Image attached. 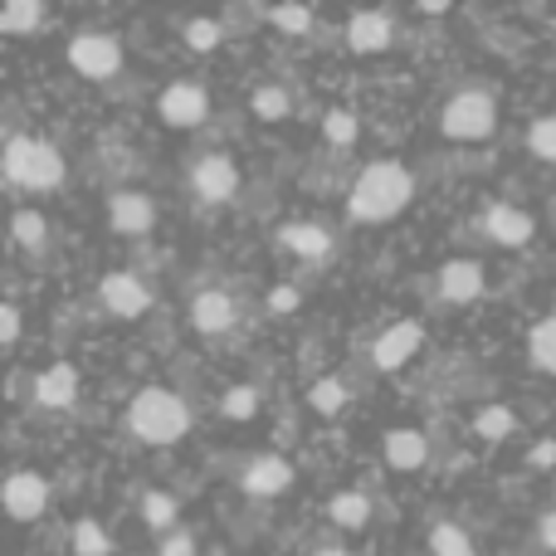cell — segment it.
<instances>
[{"label":"cell","mask_w":556,"mask_h":556,"mask_svg":"<svg viewBox=\"0 0 556 556\" xmlns=\"http://www.w3.org/2000/svg\"><path fill=\"white\" fill-rule=\"evenodd\" d=\"M415 195V176L401 162H371L356 176L352 195H346V215L362 225H381L391 215H401Z\"/></svg>","instance_id":"6da1fadb"},{"label":"cell","mask_w":556,"mask_h":556,"mask_svg":"<svg viewBox=\"0 0 556 556\" xmlns=\"http://www.w3.org/2000/svg\"><path fill=\"white\" fill-rule=\"evenodd\" d=\"M10 230H15V244H25V250H45V215L39 211H15V220H10Z\"/></svg>","instance_id":"f1b7e54d"},{"label":"cell","mask_w":556,"mask_h":556,"mask_svg":"<svg viewBox=\"0 0 556 556\" xmlns=\"http://www.w3.org/2000/svg\"><path fill=\"white\" fill-rule=\"evenodd\" d=\"M108 225L117 235H147L156 225V205L142 191H113L108 195Z\"/></svg>","instance_id":"4fadbf2b"},{"label":"cell","mask_w":556,"mask_h":556,"mask_svg":"<svg viewBox=\"0 0 556 556\" xmlns=\"http://www.w3.org/2000/svg\"><path fill=\"white\" fill-rule=\"evenodd\" d=\"M35 401L45 405V410H68V405L78 401V371L68 362H54L49 371L35 376Z\"/></svg>","instance_id":"2e32d148"},{"label":"cell","mask_w":556,"mask_h":556,"mask_svg":"<svg viewBox=\"0 0 556 556\" xmlns=\"http://www.w3.org/2000/svg\"><path fill=\"white\" fill-rule=\"evenodd\" d=\"M440 127L454 142H483V137H493V127H498V103H493L483 88H464V93H454L450 103H444Z\"/></svg>","instance_id":"277c9868"},{"label":"cell","mask_w":556,"mask_h":556,"mask_svg":"<svg viewBox=\"0 0 556 556\" xmlns=\"http://www.w3.org/2000/svg\"><path fill=\"white\" fill-rule=\"evenodd\" d=\"M156 556H195V538H191V532H172Z\"/></svg>","instance_id":"8d00e7d4"},{"label":"cell","mask_w":556,"mask_h":556,"mask_svg":"<svg viewBox=\"0 0 556 556\" xmlns=\"http://www.w3.org/2000/svg\"><path fill=\"white\" fill-rule=\"evenodd\" d=\"M528 352H532V366H538V371L556 376V313H552V317H542V323H532V332H528Z\"/></svg>","instance_id":"ffe728a7"},{"label":"cell","mask_w":556,"mask_h":556,"mask_svg":"<svg viewBox=\"0 0 556 556\" xmlns=\"http://www.w3.org/2000/svg\"><path fill=\"white\" fill-rule=\"evenodd\" d=\"M323 132L332 147H352L356 132H362V123H356V113H346V108H332V113L323 117Z\"/></svg>","instance_id":"f546056e"},{"label":"cell","mask_w":556,"mask_h":556,"mask_svg":"<svg viewBox=\"0 0 556 556\" xmlns=\"http://www.w3.org/2000/svg\"><path fill=\"white\" fill-rule=\"evenodd\" d=\"M142 518H147V528L166 532L176 522V498H172V493H147V498H142Z\"/></svg>","instance_id":"1f68e13d"},{"label":"cell","mask_w":556,"mask_h":556,"mask_svg":"<svg viewBox=\"0 0 556 556\" xmlns=\"http://www.w3.org/2000/svg\"><path fill=\"white\" fill-rule=\"evenodd\" d=\"M49 508V483L35 469H15L5 479V513L15 522H35Z\"/></svg>","instance_id":"9c48e42d"},{"label":"cell","mask_w":556,"mask_h":556,"mask_svg":"<svg viewBox=\"0 0 556 556\" xmlns=\"http://www.w3.org/2000/svg\"><path fill=\"white\" fill-rule=\"evenodd\" d=\"M68 64L84 78H113L123 68V45L117 35H103V29H88V35L68 39Z\"/></svg>","instance_id":"5b68a950"},{"label":"cell","mask_w":556,"mask_h":556,"mask_svg":"<svg viewBox=\"0 0 556 556\" xmlns=\"http://www.w3.org/2000/svg\"><path fill=\"white\" fill-rule=\"evenodd\" d=\"M483 288H489V274H483L479 260H450L440 269L444 303H473V298H483Z\"/></svg>","instance_id":"5bb4252c"},{"label":"cell","mask_w":556,"mask_h":556,"mask_svg":"<svg viewBox=\"0 0 556 556\" xmlns=\"http://www.w3.org/2000/svg\"><path fill=\"white\" fill-rule=\"evenodd\" d=\"M191 327L201 337H220V332H230L235 327V317H240V303H235L225 288H205V293H195L191 298Z\"/></svg>","instance_id":"30bf717a"},{"label":"cell","mask_w":556,"mask_h":556,"mask_svg":"<svg viewBox=\"0 0 556 556\" xmlns=\"http://www.w3.org/2000/svg\"><path fill=\"white\" fill-rule=\"evenodd\" d=\"M483 235H489L493 244H503V250H522V244L538 235V225H532V215L522 211V205L493 201L489 211H483Z\"/></svg>","instance_id":"ba28073f"},{"label":"cell","mask_w":556,"mask_h":556,"mask_svg":"<svg viewBox=\"0 0 556 556\" xmlns=\"http://www.w3.org/2000/svg\"><path fill=\"white\" fill-rule=\"evenodd\" d=\"M473 434L498 444V440H508V434H518V415H513L508 405H483V410L473 415Z\"/></svg>","instance_id":"44dd1931"},{"label":"cell","mask_w":556,"mask_h":556,"mask_svg":"<svg viewBox=\"0 0 556 556\" xmlns=\"http://www.w3.org/2000/svg\"><path fill=\"white\" fill-rule=\"evenodd\" d=\"M220 39H225L220 20H191V25H186V45H191L195 54H211Z\"/></svg>","instance_id":"d6a6232c"},{"label":"cell","mask_w":556,"mask_h":556,"mask_svg":"<svg viewBox=\"0 0 556 556\" xmlns=\"http://www.w3.org/2000/svg\"><path fill=\"white\" fill-rule=\"evenodd\" d=\"M430 556H479L473 538L459 528V522H434L430 528Z\"/></svg>","instance_id":"603a6c76"},{"label":"cell","mask_w":556,"mask_h":556,"mask_svg":"<svg viewBox=\"0 0 556 556\" xmlns=\"http://www.w3.org/2000/svg\"><path fill=\"white\" fill-rule=\"evenodd\" d=\"M528 464H532V469H552V464H556V440L532 444V450H528Z\"/></svg>","instance_id":"74e56055"},{"label":"cell","mask_w":556,"mask_h":556,"mask_svg":"<svg viewBox=\"0 0 556 556\" xmlns=\"http://www.w3.org/2000/svg\"><path fill=\"white\" fill-rule=\"evenodd\" d=\"M538 542L547 552H556V508L552 513H542V522H538Z\"/></svg>","instance_id":"f35d334b"},{"label":"cell","mask_w":556,"mask_h":556,"mask_svg":"<svg viewBox=\"0 0 556 556\" xmlns=\"http://www.w3.org/2000/svg\"><path fill=\"white\" fill-rule=\"evenodd\" d=\"M250 108H254V117H264V123H283V117L293 113V98H288V88L264 84V88H254Z\"/></svg>","instance_id":"d4e9b609"},{"label":"cell","mask_w":556,"mask_h":556,"mask_svg":"<svg viewBox=\"0 0 556 556\" xmlns=\"http://www.w3.org/2000/svg\"><path fill=\"white\" fill-rule=\"evenodd\" d=\"M420 342H425L420 323H395L371 342V362L381 366V371H401V366L420 352Z\"/></svg>","instance_id":"7c38bea8"},{"label":"cell","mask_w":556,"mask_h":556,"mask_svg":"<svg viewBox=\"0 0 556 556\" xmlns=\"http://www.w3.org/2000/svg\"><path fill=\"white\" fill-rule=\"evenodd\" d=\"M317 556H352V552H346V547H323Z\"/></svg>","instance_id":"60d3db41"},{"label":"cell","mask_w":556,"mask_h":556,"mask_svg":"<svg viewBox=\"0 0 556 556\" xmlns=\"http://www.w3.org/2000/svg\"><path fill=\"white\" fill-rule=\"evenodd\" d=\"M327 518L337 522V528H366L371 522V498L366 493H337L332 503H327Z\"/></svg>","instance_id":"7402d4cb"},{"label":"cell","mask_w":556,"mask_h":556,"mask_svg":"<svg viewBox=\"0 0 556 556\" xmlns=\"http://www.w3.org/2000/svg\"><path fill=\"white\" fill-rule=\"evenodd\" d=\"M74 552L78 556H108V552H113V538L103 532V522L78 518L74 522Z\"/></svg>","instance_id":"4316f807"},{"label":"cell","mask_w":556,"mask_h":556,"mask_svg":"<svg viewBox=\"0 0 556 556\" xmlns=\"http://www.w3.org/2000/svg\"><path fill=\"white\" fill-rule=\"evenodd\" d=\"M288 483H293V464H288L283 454H260V459L244 469V489H250L254 498H278V493H288Z\"/></svg>","instance_id":"e0dca14e"},{"label":"cell","mask_w":556,"mask_h":556,"mask_svg":"<svg viewBox=\"0 0 556 556\" xmlns=\"http://www.w3.org/2000/svg\"><path fill=\"white\" fill-rule=\"evenodd\" d=\"M264 303H269V313H274V317H288V313H298V303H303V293H298L293 283H274Z\"/></svg>","instance_id":"e575fe53"},{"label":"cell","mask_w":556,"mask_h":556,"mask_svg":"<svg viewBox=\"0 0 556 556\" xmlns=\"http://www.w3.org/2000/svg\"><path fill=\"white\" fill-rule=\"evenodd\" d=\"M45 25V5L39 0H10L5 10H0V29L5 35H29V29Z\"/></svg>","instance_id":"cb8c5ba5"},{"label":"cell","mask_w":556,"mask_h":556,"mask_svg":"<svg viewBox=\"0 0 556 556\" xmlns=\"http://www.w3.org/2000/svg\"><path fill=\"white\" fill-rule=\"evenodd\" d=\"M220 410L230 415V420H254V415H260V391H254V386H230Z\"/></svg>","instance_id":"4dcf8cb0"},{"label":"cell","mask_w":556,"mask_h":556,"mask_svg":"<svg viewBox=\"0 0 556 556\" xmlns=\"http://www.w3.org/2000/svg\"><path fill=\"white\" fill-rule=\"evenodd\" d=\"M444 10H450L444 0H420V15H444Z\"/></svg>","instance_id":"ab89813d"},{"label":"cell","mask_w":556,"mask_h":556,"mask_svg":"<svg viewBox=\"0 0 556 556\" xmlns=\"http://www.w3.org/2000/svg\"><path fill=\"white\" fill-rule=\"evenodd\" d=\"M191 191L201 195L205 205H225V201H235V191H240V166H235L225 152L201 156V162L191 166Z\"/></svg>","instance_id":"52a82bcc"},{"label":"cell","mask_w":556,"mask_h":556,"mask_svg":"<svg viewBox=\"0 0 556 556\" xmlns=\"http://www.w3.org/2000/svg\"><path fill=\"white\" fill-rule=\"evenodd\" d=\"M528 152L538 156V162H556V113L532 117V127H528Z\"/></svg>","instance_id":"83f0119b"},{"label":"cell","mask_w":556,"mask_h":556,"mask_svg":"<svg viewBox=\"0 0 556 556\" xmlns=\"http://www.w3.org/2000/svg\"><path fill=\"white\" fill-rule=\"evenodd\" d=\"M127 430L142 444H176L191 430V410L176 391H162V386H147V391L132 395L127 405Z\"/></svg>","instance_id":"7a4b0ae2"},{"label":"cell","mask_w":556,"mask_h":556,"mask_svg":"<svg viewBox=\"0 0 556 556\" xmlns=\"http://www.w3.org/2000/svg\"><path fill=\"white\" fill-rule=\"evenodd\" d=\"M0 337H5V346L20 342V307H15V303L0 307Z\"/></svg>","instance_id":"d590c367"},{"label":"cell","mask_w":556,"mask_h":556,"mask_svg":"<svg viewBox=\"0 0 556 556\" xmlns=\"http://www.w3.org/2000/svg\"><path fill=\"white\" fill-rule=\"evenodd\" d=\"M278 240H283V250L288 254H298V260H327L332 254V235L323 230V225H307V220H293V225H283L278 230Z\"/></svg>","instance_id":"ac0fdd59"},{"label":"cell","mask_w":556,"mask_h":556,"mask_svg":"<svg viewBox=\"0 0 556 556\" xmlns=\"http://www.w3.org/2000/svg\"><path fill=\"white\" fill-rule=\"evenodd\" d=\"M346 401H352V391H346L337 376H323V381H313V391H307V405H313L317 415H342Z\"/></svg>","instance_id":"484cf974"},{"label":"cell","mask_w":556,"mask_h":556,"mask_svg":"<svg viewBox=\"0 0 556 556\" xmlns=\"http://www.w3.org/2000/svg\"><path fill=\"white\" fill-rule=\"evenodd\" d=\"M98 298H103V307L113 317H142L147 307H152V288L137 274H108L103 283H98Z\"/></svg>","instance_id":"8fae6325"},{"label":"cell","mask_w":556,"mask_h":556,"mask_svg":"<svg viewBox=\"0 0 556 556\" xmlns=\"http://www.w3.org/2000/svg\"><path fill=\"white\" fill-rule=\"evenodd\" d=\"M391 15H381V10H362V15L346 20V45H352V54H381V49H391Z\"/></svg>","instance_id":"9a60e30c"},{"label":"cell","mask_w":556,"mask_h":556,"mask_svg":"<svg viewBox=\"0 0 556 556\" xmlns=\"http://www.w3.org/2000/svg\"><path fill=\"white\" fill-rule=\"evenodd\" d=\"M381 450H386V464L401 473H415L425 459H430V440H425L420 430H391Z\"/></svg>","instance_id":"d6986e66"},{"label":"cell","mask_w":556,"mask_h":556,"mask_svg":"<svg viewBox=\"0 0 556 556\" xmlns=\"http://www.w3.org/2000/svg\"><path fill=\"white\" fill-rule=\"evenodd\" d=\"M156 113H162L166 127H201L211 117V93L201 84H191V78H176V84L162 88Z\"/></svg>","instance_id":"8992f818"},{"label":"cell","mask_w":556,"mask_h":556,"mask_svg":"<svg viewBox=\"0 0 556 556\" xmlns=\"http://www.w3.org/2000/svg\"><path fill=\"white\" fill-rule=\"evenodd\" d=\"M269 25L288 29V35H303V29L313 25V10H307V5H274L269 10Z\"/></svg>","instance_id":"836d02e7"},{"label":"cell","mask_w":556,"mask_h":556,"mask_svg":"<svg viewBox=\"0 0 556 556\" xmlns=\"http://www.w3.org/2000/svg\"><path fill=\"white\" fill-rule=\"evenodd\" d=\"M0 166H5V181L20 191H54L64 181V156L45 137H10Z\"/></svg>","instance_id":"3957f363"}]
</instances>
